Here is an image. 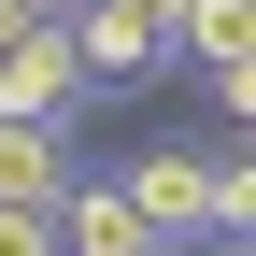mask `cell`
Listing matches in <instances>:
<instances>
[{
    "label": "cell",
    "instance_id": "cell-1",
    "mask_svg": "<svg viewBox=\"0 0 256 256\" xmlns=\"http://www.w3.org/2000/svg\"><path fill=\"white\" fill-rule=\"evenodd\" d=\"M214 156H228V142H185V128H156V142H128V171H114V185H128V214H142L171 256L214 228Z\"/></svg>",
    "mask_w": 256,
    "mask_h": 256
},
{
    "label": "cell",
    "instance_id": "cell-2",
    "mask_svg": "<svg viewBox=\"0 0 256 256\" xmlns=\"http://www.w3.org/2000/svg\"><path fill=\"white\" fill-rule=\"evenodd\" d=\"M100 86H86V57H72V14H43V28H14L0 43V114H43V128H72Z\"/></svg>",
    "mask_w": 256,
    "mask_h": 256
},
{
    "label": "cell",
    "instance_id": "cell-4",
    "mask_svg": "<svg viewBox=\"0 0 256 256\" xmlns=\"http://www.w3.org/2000/svg\"><path fill=\"white\" fill-rule=\"evenodd\" d=\"M0 200H28V214H57V200H72V128L0 114Z\"/></svg>",
    "mask_w": 256,
    "mask_h": 256
},
{
    "label": "cell",
    "instance_id": "cell-7",
    "mask_svg": "<svg viewBox=\"0 0 256 256\" xmlns=\"http://www.w3.org/2000/svg\"><path fill=\"white\" fill-rule=\"evenodd\" d=\"M28 14H72V0H28Z\"/></svg>",
    "mask_w": 256,
    "mask_h": 256
},
{
    "label": "cell",
    "instance_id": "cell-6",
    "mask_svg": "<svg viewBox=\"0 0 256 256\" xmlns=\"http://www.w3.org/2000/svg\"><path fill=\"white\" fill-rule=\"evenodd\" d=\"M0 256H57V214H28V200H0Z\"/></svg>",
    "mask_w": 256,
    "mask_h": 256
},
{
    "label": "cell",
    "instance_id": "cell-5",
    "mask_svg": "<svg viewBox=\"0 0 256 256\" xmlns=\"http://www.w3.org/2000/svg\"><path fill=\"white\" fill-rule=\"evenodd\" d=\"M86 14H114L128 43H156V57H171V28H185V0H86Z\"/></svg>",
    "mask_w": 256,
    "mask_h": 256
},
{
    "label": "cell",
    "instance_id": "cell-3",
    "mask_svg": "<svg viewBox=\"0 0 256 256\" xmlns=\"http://www.w3.org/2000/svg\"><path fill=\"white\" fill-rule=\"evenodd\" d=\"M57 256H171V242L128 214L114 171H72V200H57Z\"/></svg>",
    "mask_w": 256,
    "mask_h": 256
}]
</instances>
